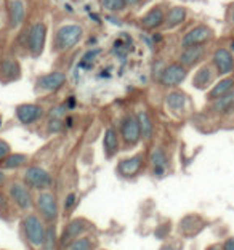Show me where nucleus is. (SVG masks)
<instances>
[{
  "label": "nucleus",
  "mask_w": 234,
  "mask_h": 250,
  "mask_svg": "<svg viewBox=\"0 0 234 250\" xmlns=\"http://www.w3.org/2000/svg\"><path fill=\"white\" fill-rule=\"evenodd\" d=\"M76 202H77L76 192H69V194H67L66 199H64V210H66V212H69V210H72L74 206H76Z\"/></svg>",
  "instance_id": "nucleus-35"
},
{
  "label": "nucleus",
  "mask_w": 234,
  "mask_h": 250,
  "mask_svg": "<svg viewBox=\"0 0 234 250\" xmlns=\"http://www.w3.org/2000/svg\"><path fill=\"white\" fill-rule=\"evenodd\" d=\"M15 116L22 125H34L41 122L47 116V111L42 104L37 103H22L15 107Z\"/></svg>",
  "instance_id": "nucleus-12"
},
{
  "label": "nucleus",
  "mask_w": 234,
  "mask_h": 250,
  "mask_svg": "<svg viewBox=\"0 0 234 250\" xmlns=\"http://www.w3.org/2000/svg\"><path fill=\"white\" fill-rule=\"evenodd\" d=\"M210 250H220V246H213V247H210Z\"/></svg>",
  "instance_id": "nucleus-41"
},
{
  "label": "nucleus",
  "mask_w": 234,
  "mask_h": 250,
  "mask_svg": "<svg viewBox=\"0 0 234 250\" xmlns=\"http://www.w3.org/2000/svg\"><path fill=\"white\" fill-rule=\"evenodd\" d=\"M216 79H218V74H216L212 62H202L201 66L196 67V72L192 74L191 83L196 90L207 92V90L216 82Z\"/></svg>",
  "instance_id": "nucleus-13"
},
{
  "label": "nucleus",
  "mask_w": 234,
  "mask_h": 250,
  "mask_svg": "<svg viewBox=\"0 0 234 250\" xmlns=\"http://www.w3.org/2000/svg\"><path fill=\"white\" fill-rule=\"evenodd\" d=\"M22 183L36 191H45L53 186V177L43 167L29 166L22 173Z\"/></svg>",
  "instance_id": "nucleus-7"
},
{
  "label": "nucleus",
  "mask_w": 234,
  "mask_h": 250,
  "mask_svg": "<svg viewBox=\"0 0 234 250\" xmlns=\"http://www.w3.org/2000/svg\"><path fill=\"white\" fill-rule=\"evenodd\" d=\"M215 39V31L209 24H196L188 31L180 41V47H194V45H209Z\"/></svg>",
  "instance_id": "nucleus-10"
},
{
  "label": "nucleus",
  "mask_w": 234,
  "mask_h": 250,
  "mask_svg": "<svg viewBox=\"0 0 234 250\" xmlns=\"http://www.w3.org/2000/svg\"><path fill=\"white\" fill-rule=\"evenodd\" d=\"M67 77L63 71H50L47 74H42L36 79L34 90L37 95H50L56 93L66 85Z\"/></svg>",
  "instance_id": "nucleus-6"
},
{
  "label": "nucleus",
  "mask_w": 234,
  "mask_h": 250,
  "mask_svg": "<svg viewBox=\"0 0 234 250\" xmlns=\"http://www.w3.org/2000/svg\"><path fill=\"white\" fill-rule=\"evenodd\" d=\"M136 117H138V124H140V130H141V140L145 141V143H148V141H151L154 136L152 117L146 109H140L136 112Z\"/></svg>",
  "instance_id": "nucleus-26"
},
{
  "label": "nucleus",
  "mask_w": 234,
  "mask_h": 250,
  "mask_svg": "<svg viewBox=\"0 0 234 250\" xmlns=\"http://www.w3.org/2000/svg\"><path fill=\"white\" fill-rule=\"evenodd\" d=\"M63 130H64V119H53V117H48L47 132H48L50 135L61 133Z\"/></svg>",
  "instance_id": "nucleus-32"
},
{
  "label": "nucleus",
  "mask_w": 234,
  "mask_h": 250,
  "mask_svg": "<svg viewBox=\"0 0 234 250\" xmlns=\"http://www.w3.org/2000/svg\"><path fill=\"white\" fill-rule=\"evenodd\" d=\"M8 199L21 212H29L36 206L31 188H27L21 181H13V183L8 185Z\"/></svg>",
  "instance_id": "nucleus-8"
},
{
  "label": "nucleus",
  "mask_w": 234,
  "mask_h": 250,
  "mask_svg": "<svg viewBox=\"0 0 234 250\" xmlns=\"http://www.w3.org/2000/svg\"><path fill=\"white\" fill-rule=\"evenodd\" d=\"M56 228L53 223H50L47 228H45V237H43V244H42V249L43 250H55L56 247Z\"/></svg>",
  "instance_id": "nucleus-30"
},
{
  "label": "nucleus",
  "mask_w": 234,
  "mask_h": 250,
  "mask_svg": "<svg viewBox=\"0 0 234 250\" xmlns=\"http://www.w3.org/2000/svg\"><path fill=\"white\" fill-rule=\"evenodd\" d=\"M121 135H119V130L116 127H106L105 135H103V151H105V156L107 159H112L114 156L121 151Z\"/></svg>",
  "instance_id": "nucleus-21"
},
{
  "label": "nucleus",
  "mask_w": 234,
  "mask_h": 250,
  "mask_svg": "<svg viewBox=\"0 0 234 250\" xmlns=\"http://www.w3.org/2000/svg\"><path fill=\"white\" fill-rule=\"evenodd\" d=\"M125 2H127L128 7H133V8H136V7H140V5L145 3V0H125Z\"/></svg>",
  "instance_id": "nucleus-37"
},
{
  "label": "nucleus",
  "mask_w": 234,
  "mask_h": 250,
  "mask_svg": "<svg viewBox=\"0 0 234 250\" xmlns=\"http://www.w3.org/2000/svg\"><path fill=\"white\" fill-rule=\"evenodd\" d=\"M145 164H146V154L145 152H138L135 156L125 157L122 161H119L116 172L122 178H133L141 173V170L145 168Z\"/></svg>",
  "instance_id": "nucleus-14"
},
{
  "label": "nucleus",
  "mask_w": 234,
  "mask_h": 250,
  "mask_svg": "<svg viewBox=\"0 0 234 250\" xmlns=\"http://www.w3.org/2000/svg\"><path fill=\"white\" fill-rule=\"evenodd\" d=\"M119 135L125 147H135L141 141V130L135 112H125L119 124Z\"/></svg>",
  "instance_id": "nucleus-3"
},
{
  "label": "nucleus",
  "mask_w": 234,
  "mask_h": 250,
  "mask_svg": "<svg viewBox=\"0 0 234 250\" xmlns=\"http://www.w3.org/2000/svg\"><path fill=\"white\" fill-rule=\"evenodd\" d=\"M165 8L162 3L159 5H154V7H151L149 10L146 11L145 15L140 18V26L141 29L145 31H157L161 29V27L164 26V20H165Z\"/></svg>",
  "instance_id": "nucleus-18"
},
{
  "label": "nucleus",
  "mask_w": 234,
  "mask_h": 250,
  "mask_svg": "<svg viewBox=\"0 0 234 250\" xmlns=\"http://www.w3.org/2000/svg\"><path fill=\"white\" fill-rule=\"evenodd\" d=\"M5 181V172H3V168H0V185H2Z\"/></svg>",
  "instance_id": "nucleus-40"
},
{
  "label": "nucleus",
  "mask_w": 234,
  "mask_h": 250,
  "mask_svg": "<svg viewBox=\"0 0 234 250\" xmlns=\"http://www.w3.org/2000/svg\"><path fill=\"white\" fill-rule=\"evenodd\" d=\"M210 112L215 116L225 117L234 112V90L220 98L210 101Z\"/></svg>",
  "instance_id": "nucleus-23"
},
{
  "label": "nucleus",
  "mask_w": 234,
  "mask_h": 250,
  "mask_svg": "<svg viewBox=\"0 0 234 250\" xmlns=\"http://www.w3.org/2000/svg\"><path fill=\"white\" fill-rule=\"evenodd\" d=\"M88 229H90V223L85 218L71 220L69 223L66 225V228H64V231H63V234H61V246L67 247L74 239L84 236Z\"/></svg>",
  "instance_id": "nucleus-19"
},
{
  "label": "nucleus",
  "mask_w": 234,
  "mask_h": 250,
  "mask_svg": "<svg viewBox=\"0 0 234 250\" xmlns=\"http://www.w3.org/2000/svg\"><path fill=\"white\" fill-rule=\"evenodd\" d=\"M84 39V27L77 22H66L55 31L51 39V52L63 55L69 52Z\"/></svg>",
  "instance_id": "nucleus-1"
},
{
  "label": "nucleus",
  "mask_w": 234,
  "mask_h": 250,
  "mask_svg": "<svg viewBox=\"0 0 234 250\" xmlns=\"http://www.w3.org/2000/svg\"><path fill=\"white\" fill-rule=\"evenodd\" d=\"M26 3L24 0H10L8 2V21L10 27L18 29L20 26H22V22L26 21Z\"/></svg>",
  "instance_id": "nucleus-24"
},
{
  "label": "nucleus",
  "mask_w": 234,
  "mask_h": 250,
  "mask_svg": "<svg viewBox=\"0 0 234 250\" xmlns=\"http://www.w3.org/2000/svg\"><path fill=\"white\" fill-rule=\"evenodd\" d=\"M67 114H69V107L66 106V103H58L51 106V109L47 112V116L53 119H64Z\"/></svg>",
  "instance_id": "nucleus-31"
},
{
  "label": "nucleus",
  "mask_w": 234,
  "mask_h": 250,
  "mask_svg": "<svg viewBox=\"0 0 234 250\" xmlns=\"http://www.w3.org/2000/svg\"><path fill=\"white\" fill-rule=\"evenodd\" d=\"M36 207L41 213V218L43 221H48V223H53L56 221L60 215V207H58V201H56V196L51 191L45 189V191H39V194L36 197Z\"/></svg>",
  "instance_id": "nucleus-9"
},
{
  "label": "nucleus",
  "mask_w": 234,
  "mask_h": 250,
  "mask_svg": "<svg viewBox=\"0 0 234 250\" xmlns=\"http://www.w3.org/2000/svg\"><path fill=\"white\" fill-rule=\"evenodd\" d=\"M21 62L16 56H5L0 62V83L8 85L21 79Z\"/></svg>",
  "instance_id": "nucleus-16"
},
{
  "label": "nucleus",
  "mask_w": 234,
  "mask_h": 250,
  "mask_svg": "<svg viewBox=\"0 0 234 250\" xmlns=\"http://www.w3.org/2000/svg\"><path fill=\"white\" fill-rule=\"evenodd\" d=\"M0 62H2V56H0Z\"/></svg>",
  "instance_id": "nucleus-43"
},
{
  "label": "nucleus",
  "mask_w": 234,
  "mask_h": 250,
  "mask_svg": "<svg viewBox=\"0 0 234 250\" xmlns=\"http://www.w3.org/2000/svg\"><path fill=\"white\" fill-rule=\"evenodd\" d=\"M234 90V76H225L220 77V81H216L212 87L207 90V101H213L220 96L230 93Z\"/></svg>",
  "instance_id": "nucleus-25"
},
{
  "label": "nucleus",
  "mask_w": 234,
  "mask_h": 250,
  "mask_svg": "<svg viewBox=\"0 0 234 250\" xmlns=\"http://www.w3.org/2000/svg\"><path fill=\"white\" fill-rule=\"evenodd\" d=\"M47 24L43 21H36L34 24L29 26V29L26 32V52L31 58H39L47 45Z\"/></svg>",
  "instance_id": "nucleus-2"
},
{
  "label": "nucleus",
  "mask_w": 234,
  "mask_h": 250,
  "mask_svg": "<svg viewBox=\"0 0 234 250\" xmlns=\"http://www.w3.org/2000/svg\"><path fill=\"white\" fill-rule=\"evenodd\" d=\"M3 210H7V197H5L3 194H0V212Z\"/></svg>",
  "instance_id": "nucleus-39"
},
{
  "label": "nucleus",
  "mask_w": 234,
  "mask_h": 250,
  "mask_svg": "<svg viewBox=\"0 0 234 250\" xmlns=\"http://www.w3.org/2000/svg\"><path fill=\"white\" fill-rule=\"evenodd\" d=\"M207 45H194V47H186L181 48V52L178 55L176 61L180 64H183L188 69H192V67L201 66L205 61V56H207Z\"/></svg>",
  "instance_id": "nucleus-15"
},
{
  "label": "nucleus",
  "mask_w": 234,
  "mask_h": 250,
  "mask_svg": "<svg viewBox=\"0 0 234 250\" xmlns=\"http://www.w3.org/2000/svg\"><path fill=\"white\" fill-rule=\"evenodd\" d=\"M186 20H188V8L183 7V5H175V7L169 8L167 13H165L162 27L167 31H173L176 27H180L181 24H185Z\"/></svg>",
  "instance_id": "nucleus-22"
},
{
  "label": "nucleus",
  "mask_w": 234,
  "mask_h": 250,
  "mask_svg": "<svg viewBox=\"0 0 234 250\" xmlns=\"http://www.w3.org/2000/svg\"><path fill=\"white\" fill-rule=\"evenodd\" d=\"M11 152V146L8 141H5L0 138V164H2L5 159H7V156Z\"/></svg>",
  "instance_id": "nucleus-34"
},
{
  "label": "nucleus",
  "mask_w": 234,
  "mask_h": 250,
  "mask_svg": "<svg viewBox=\"0 0 234 250\" xmlns=\"http://www.w3.org/2000/svg\"><path fill=\"white\" fill-rule=\"evenodd\" d=\"M148 162L151 166V173L156 178H162L169 172V156L162 146L152 147L149 156H148Z\"/></svg>",
  "instance_id": "nucleus-17"
},
{
  "label": "nucleus",
  "mask_w": 234,
  "mask_h": 250,
  "mask_svg": "<svg viewBox=\"0 0 234 250\" xmlns=\"http://www.w3.org/2000/svg\"><path fill=\"white\" fill-rule=\"evenodd\" d=\"M112 52L119 55V56H125L128 53V43H124L121 39L119 41L114 42V48H112Z\"/></svg>",
  "instance_id": "nucleus-33"
},
{
  "label": "nucleus",
  "mask_w": 234,
  "mask_h": 250,
  "mask_svg": "<svg viewBox=\"0 0 234 250\" xmlns=\"http://www.w3.org/2000/svg\"><path fill=\"white\" fill-rule=\"evenodd\" d=\"M45 228H47V226H45L43 220L36 213H27L26 217L22 218V231H24L26 239L32 247L42 249Z\"/></svg>",
  "instance_id": "nucleus-4"
},
{
  "label": "nucleus",
  "mask_w": 234,
  "mask_h": 250,
  "mask_svg": "<svg viewBox=\"0 0 234 250\" xmlns=\"http://www.w3.org/2000/svg\"><path fill=\"white\" fill-rule=\"evenodd\" d=\"M210 62L215 67L218 77L231 76L234 72V53L226 47H218L212 52Z\"/></svg>",
  "instance_id": "nucleus-11"
},
{
  "label": "nucleus",
  "mask_w": 234,
  "mask_h": 250,
  "mask_svg": "<svg viewBox=\"0 0 234 250\" xmlns=\"http://www.w3.org/2000/svg\"><path fill=\"white\" fill-rule=\"evenodd\" d=\"M96 247V241L92 237L81 236L77 239H74L69 246L66 247V250H93Z\"/></svg>",
  "instance_id": "nucleus-29"
},
{
  "label": "nucleus",
  "mask_w": 234,
  "mask_h": 250,
  "mask_svg": "<svg viewBox=\"0 0 234 250\" xmlns=\"http://www.w3.org/2000/svg\"><path fill=\"white\" fill-rule=\"evenodd\" d=\"M228 21H230L231 26H234V3L231 5L230 11H228Z\"/></svg>",
  "instance_id": "nucleus-38"
},
{
  "label": "nucleus",
  "mask_w": 234,
  "mask_h": 250,
  "mask_svg": "<svg viewBox=\"0 0 234 250\" xmlns=\"http://www.w3.org/2000/svg\"><path fill=\"white\" fill-rule=\"evenodd\" d=\"M221 250H234V237H228L223 244V247H221Z\"/></svg>",
  "instance_id": "nucleus-36"
},
{
  "label": "nucleus",
  "mask_w": 234,
  "mask_h": 250,
  "mask_svg": "<svg viewBox=\"0 0 234 250\" xmlns=\"http://www.w3.org/2000/svg\"><path fill=\"white\" fill-rule=\"evenodd\" d=\"M0 127H2V117H0Z\"/></svg>",
  "instance_id": "nucleus-42"
},
{
  "label": "nucleus",
  "mask_w": 234,
  "mask_h": 250,
  "mask_svg": "<svg viewBox=\"0 0 234 250\" xmlns=\"http://www.w3.org/2000/svg\"><path fill=\"white\" fill-rule=\"evenodd\" d=\"M100 7L109 15H121L127 11L128 5L125 0H98Z\"/></svg>",
  "instance_id": "nucleus-28"
},
{
  "label": "nucleus",
  "mask_w": 234,
  "mask_h": 250,
  "mask_svg": "<svg viewBox=\"0 0 234 250\" xmlns=\"http://www.w3.org/2000/svg\"><path fill=\"white\" fill-rule=\"evenodd\" d=\"M188 72L190 69L185 67L183 64H180L178 61L175 62H170V64L164 66L161 71H159V83L162 87L172 90V88H178L181 83L186 81L188 77Z\"/></svg>",
  "instance_id": "nucleus-5"
},
{
  "label": "nucleus",
  "mask_w": 234,
  "mask_h": 250,
  "mask_svg": "<svg viewBox=\"0 0 234 250\" xmlns=\"http://www.w3.org/2000/svg\"><path fill=\"white\" fill-rule=\"evenodd\" d=\"M190 104V98L185 92H181L178 88H172L165 95V107L175 116H181L188 109Z\"/></svg>",
  "instance_id": "nucleus-20"
},
{
  "label": "nucleus",
  "mask_w": 234,
  "mask_h": 250,
  "mask_svg": "<svg viewBox=\"0 0 234 250\" xmlns=\"http://www.w3.org/2000/svg\"><path fill=\"white\" fill-rule=\"evenodd\" d=\"M29 162V156L27 154H22V152H10L7 156V159L0 164L3 170H18L21 167L27 166Z\"/></svg>",
  "instance_id": "nucleus-27"
}]
</instances>
